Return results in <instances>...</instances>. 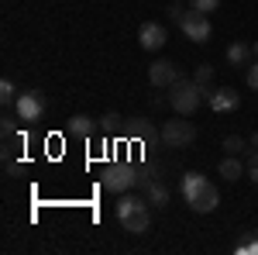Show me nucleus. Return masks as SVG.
<instances>
[{"mask_svg": "<svg viewBox=\"0 0 258 255\" xmlns=\"http://www.w3.org/2000/svg\"><path fill=\"white\" fill-rule=\"evenodd\" d=\"M179 190H182V200L189 203L193 214H214L220 207L217 186L203 176V173H186V176L179 179Z\"/></svg>", "mask_w": 258, "mask_h": 255, "instance_id": "obj_1", "label": "nucleus"}, {"mask_svg": "<svg viewBox=\"0 0 258 255\" xmlns=\"http://www.w3.org/2000/svg\"><path fill=\"white\" fill-rule=\"evenodd\" d=\"M117 221L124 224V231H131V235H145L148 228H152V203H148V196L145 193H120L117 200Z\"/></svg>", "mask_w": 258, "mask_h": 255, "instance_id": "obj_2", "label": "nucleus"}, {"mask_svg": "<svg viewBox=\"0 0 258 255\" xmlns=\"http://www.w3.org/2000/svg\"><path fill=\"white\" fill-rule=\"evenodd\" d=\"M203 100H207V90L200 86L197 79H179V83L169 86V107L176 114H182V118H193Z\"/></svg>", "mask_w": 258, "mask_h": 255, "instance_id": "obj_3", "label": "nucleus"}, {"mask_svg": "<svg viewBox=\"0 0 258 255\" xmlns=\"http://www.w3.org/2000/svg\"><path fill=\"white\" fill-rule=\"evenodd\" d=\"M159 141L165 145V148H186V145L197 141V124L179 114L176 121H165V124L159 128Z\"/></svg>", "mask_w": 258, "mask_h": 255, "instance_id": "obj_4", "label": "nucleus"}, {"mask_svg": "<svg viewBox=\"0 0 258 255\" xmlns=\"http://www.w3.org/2000/svg\"><path fill=\"white\" fill-rule=\"evenodd\" d=\"M135 183H138V169L135 166H107L103 176H100V186L107 193H117V196L135 190Z\"/></svg>", "mask_w": 258, "mask_h": 255, "instance_id": "obj_5", "label": "nucleus"}, {"mask_svg": "<svg viewBox=\"0 0 258 255\" xmlns=\"http://www.w3.org/2000/svg\"><path fill=\"white\" fill-rule=\"evenodd\" d=\"M14 111H18V121H28V124H35V121L45 118V111H48V100H45V93H38V90H28V93H21V97H18Z\"/></svg>", "mask_w": 258, "mask_h": 255, "instance_id": "obj_6", "label": "nucleus"}, {"mask_svg": "<svg viewBox=\"0 0 258 255\" xmlns=\"http://www.w3.org/2000/svg\"><path fill=\"white\" fill-rule=\"evenodd\" d=\"M182 35L189 41H197V45H203V41H210V35H214V24H210V14H200V11H193L189 7V14L182 18Z\"/></svg>", "mask_w": 258, "mask_h": 255, "instance_id": "obj_7", "label": "nucleus"}, {"mask_svg": "<svg viewBox=\"0 0 258 255\" xmlns=\"http://www.w3.org/2000/svg\"><path fill=\"white\" fill-rule=\"evenodd\" d=\"M179 79H182V73H179L176 62L155 59L152 66H148V83H152L155 90H169V86H172V83H179Z\"/></svg>", "mask_w": 258, "mask_h": 255, "instance_id": "obj_8", "label": "nucleus"}, {"mask_svg": "<svg viewBox=\"0 0 258 255\" xmlns=\"http://www.w3.org/2000/svg\"><path fill=\"white\" fill-rule=\"evenodd\" d=\"M165 41H169V28L159 21H145L138 28V45L145 52H159V48H165Z\"/></svg>", "mask_w": 258, "mask_h": 255, "instance_id": "obj_9", "label": "nucleus"}, {"mask_svg": "<svg viewBox=\"0 0 258 255\" xmlns=\"http://www.w3.org/2000/svg\"><path fill=\"white\" fill-rule=\"evenodd\" d=\"M207 104H210L214 114H231V111H238L241 93L234 90V86H220V90H214V93L207 97Z\"/></svg>", "mask_w": 258, "mask_h": 255, "instance_id": "obj_10", "label": "nucleus"}, {"mask_svg": "<svg viewBox=\"0 0 258 255\" xmlns=\"http://www.w3.org/2000/svg\"><path fill=\"white\" fill-rule=\"evenodd\" d=\"M217 176H224L227 183H238L241 176H248V162H241V156H227V159H220Z\"/></svg>", "mask_w": 258, "mask_h": 255, "instance_id": "obj_11", "label": "nucleus"}, {"mask_svg": "<svg viewBox=\"0 0 258 255\" xmlns=\"http://www.w3.org/2000/svg\"><path fill=\"white\" fill-rule=\"evenodd\" d=\"M124 135L135 138V141H148V138H155V124L148 118H135V121L124 124Z\"/></svg>", "mask_w": 258, "mask_h": 255, "instance_id": "obj_12", "label": "nucleus"}, {"mask_svg": "<svg viewBox=\"0 0 258 255\" xmlns=\"http://www.w3.org/2000/svg\"><path fill=\"white\" fill-rule=\"evenodd\" d=\"M251 56H255V48H251V45H244V41H231V45H227V62H231V66H251Z\"/></svg>", "mask_w": 258, "mask_h": 255, "instance_id": "obj_13", "label": "nucleus"}, {"mask_svg": "<svg viewBox=\"0 0 258 255\" xmlns=\"http://www.w3.org/2000/svg\"><path fill=\"white\" fill-rule=\"evenodd\" d=\"M66 131L73 138H90L93 135V118H90V114H73L69 124H66Z\"/></svg>", "mask_w": 258, "mask_h": 255, "instance_id": "obj_14", "label": "nucleus"}, {"mask_svg": "<svg viewBox=\"0 0 258 255\" xmlns=\"http://www.w3.org/2000/svg\"><path fill=\"white\" fill-rule=\"evenodd\" d=\"M145 196H148V203H152V207H159V211H162V207L169 203V186H165L162 179H155V183L145 190Z\"/></svg>", "mask_w": 258, "mask_h": 255, "instance_id": "obj_15", "label": "nucleus"}, {"mask_svg": "<svg viewBox=\"0 0 258 255\" xmlns=\"http://www.w3.org/2000/svg\"><path fill=\"white\" fill-rule=\"evenodd\" d=\"M220 148H224L227 156H248V152H251V141H248V138H241V135H227Z\"/></svg>", "mask_w": 258, "mask_h": 255, "instance_id": "obj_16", "label": "nucleus"}, {"mask_svg": "<svg viewBox=\"0 0 258 255\" xmlns=\"http://www.w3.org/2000/svg\"><path fill=\"white\" fill-rule=\"evenodd\" d=\"M193 79H197L200 86L207 90V97L214 93V86H210V83H214V66H210V62H203V66H197V73H193Z\"/></svg>", "mask_w": 258, "mask_h": 255, "instance_id": "obj_17", "label": "nucleus"}, {"mask_svg": "<svg viewBox=\"0 0 258 255\" xmlns=\"http://www.w3.org/2000/svg\"><path fill=\"white\" fill-rule=\"evenodd\" d=\"M18 90H14V83H11V79H0V104H4V107H14V104H18Z\"/></svg>", "mask_w": 258, "mask_h": 255, "instance_id": "obj_18", "label": "nucleus"}, {"mask_svg": "<svg viewBox=\"0 0 258 255\" xmlns=\"http://www.w3.org/2000/svg\"><path fill=\"white\" fill-rule=\"evenodd\" d=\"M189 7L200 11V14H214V11L220 7V0H189Z\"/></svg>", "mask_w": 258, "mask_h": 255, "instance_id": "obj_19", "label": "nucleus"}, {"mask_svg": "<svg viewBox=\"0 0 258 255\" xmlns=\"http://www.w3.org/2000/svg\"><path fill=\"white\" fill-rule=\"evenodd\" d=\"M244 162H248V179L258 183V148H251V152L244 156Z\"/></svg>", "mask_w": 258, "mask_h": 255, "instance_id": "obj_20", "label": "nucleus"}, {"mask_svg": "<svg viewBox=\"0 0 258 255\" xmlns=\"http://www.w3.org/2000/svg\"><path fill=\"white\" fill-rule=\"evenodd\" d=\"M186 14H189V11H186V7H182V4H169V21H176V24H182V18H186Z\"/></svg>", "mask_w": 258, "mask_h": 255, "instance_id": "obj_21", "label": "nucleus"}, {"mask_svg": "<svg viewBox=\"0 0 258 255\" xmlns=\"http://www.w3.org/2000/svg\"><path fill=\"white\" fill-rule=\"evenodd\" d=\"M152 183H155V176H152L148 169H138V183H135V190H141V193H145V190H148Z\"/></svg>", "mask_w": 258, "mask_h": 255, "instance_id": "obj_22", "label": "nucleus"}, {"mask_svg": "<svg viewBox=\"0 0 258 255\" xmlns=\"http://www.w3.org/2000/svg\"><path fill=\"white\" fill-rule=\"evenodd\" d=\"M234 252H238V255H248V252H255V255H258V238H248V241H238V245H234Z\"/></svg>", "mask_w": 258, "mask_h": 255, "instance_id": "obj_23", "label": "nucleus"}, {"mask_svg": "<svg viewBox=\"0 0 258 255\" xmlns=\"http://www.w3.org/2000/svg\"><path fill=\"white\" fill-rule=\"evenodd\" d=\"M0 131H4V138H14V135H18V124H14V118H7V114H4V118H0Z\"/></svg>", "mask_w": 258, "mask_h": 255, "instance_id": "obj_24", "label": "nucleus"}, {"mask_svg": "<svg viewBox=\"0 0 258 255\" xmlns=\"http://www.w3.org/2000/svg\"><path fill=\"white\" fill-rule=\"evenodd\" d=\"M244 83H248V86H251V90L258 93V62H251V66H248V73H244Z\"/></svg>", "mask_w": 258, "mask_h": 255, "instance_id": "obj_25", "label": "nucleus"}, {"mask_svg": "<svg viewBox=\"0 0 258 255\" xmlns=\"http://www.w3.org/2000/svg\"><path fill=\"white\" fill-rule=\"evenodd\" d=\"M103 128H107V131H114V128H120V114H117V111L103 114Z\"/></svg>", "mask_w": 258, "mask_h": 255, "instance_id": "obj_26", "label": "nucleus"}, {"mask_svg": "<svg viewBox=\"0 0 258 255\" xmlns=\"http://www.w3.org/2000/svg\"><path fill=\"white\" fill-rule=\"evenodd\" d=\"M248 141H251V148H258V131H255L251 138H248Z\"/></svg>", "mask_w": 258, "mask_h": 255, "instance_id": "obj_27", "label": "nucleus"}, {"mask_svg": "<svg viewBox=\"0 0 258 255\" xmlns=\"http://www.w3.org/2000/svg\"><path fill=\"white\" fill-rule=\"evenodd\" d=\"M251 48H255V56H258V41H255V45H251Z\"/></svg>", "mask_w": 258, "mask_h": 255, "instance_id": "obj_28", "label": "nucleus"}]
</instances>
